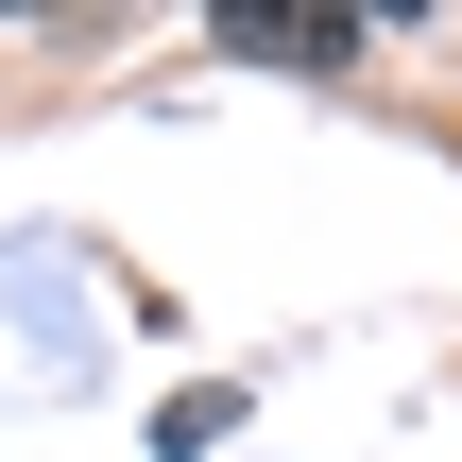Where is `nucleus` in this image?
Listing matches in <instances>:
<instances>
[{
	"label": "nucleus",
	"instance_id": "nucleus-1",
	"mask_svg": "<svg viewBox=\"0 0 462 462\" xmlns=\"http://www.w3.org/2000/svg\"><path fill=\"white\" fill-rule=\"evenodd\" d=\"M206 34L257 51V69H343V51H360V17H309V0H223Z\"/></svg>",
	"mask_w": 462,
	"mask_h": 462
}]
</instances>
